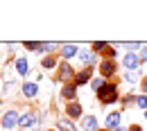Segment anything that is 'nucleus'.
<instances>
[{
    "label": "nucleus",
    "instance_id": "1",
    "mask_svg": "<svg viewBox=\"0 0 147 131\" xmlns=\"http://www.w3.org/2000/svg\"><path fill=\"white\" fill-rule=\"evenodd\" d=\"M97 97H100V102H102V104H113V102L118 99V86L107 84L104 88H100V91H97Z\"/></svg>",
    "mask_w": 147,
    "mask_h": 131
},
{
    "label": "nucleus",
    "instance_id": "2",
    "mask_svg": "<svg viewBox=\"0 0 147 131\" xmlns=\"http://www.w3.org/2000/svg\"><path fill=\"white\" fill-rule=\"evenodd\" d=\"M0 124L5 127V129H14L16 124H20V115L16 111H7L2 115V120H0Z\"/></svg>",
    "mask_w": 147,
    "mask_h": 131
},
{
    "label": "nucleus",
    "instance_id": "3",
    "mask_svg": "<svg viewBox=\"0 0 147 131\" xmlns=\"http://www.w3.org/2000/svg\"><path fill=\"white\" fill-rule=\"evenodd\" d=\"M122 63H125V68H127L129 73H134V70L138 68V63H140V56L136 54V52H129V54H125Z\"/></svg>",
    "mask_w": 147,
    "mask_h": 131
},
{
    "label": "nucleus",
    "instance_id": "4",
    "mask_svg": "<svg viewBox=\"0 0 147 131\" xmlns=\"http://www.w3.org/2000/svg\"><path fill=\"white\" fill-rule=\"evenodd\" d=\"M82 129L84 131H97V118L95 115H84L82 118Z\"/></svg>",
    "mask_w": 147,
    "mask_h": 131
},
{
    "label": "nucleus",
    "instance_id": "5",
    "mask_svg": "<svg viewBox=\"0 0 147 131\" xmlns=\"http://www.w3.org/2000/svg\"><path fill=\"white\" fill-rule=\"evenodd\" d=\"M107 129L109 131L120 129V113H109V115H107Z\"/></svg>",
    "mask_w": 147,
    "mask_h": 131
},
{
    "label": "nucleus",
    "instance_id": "6",
    "mask_svg": "<svg viewBox=\"0 0 147 131\" xmlns=\"http://www.w3.org/2000/svg\"><path fill=\"white\" fill-rule=\"evenodd\" d=\"M75 54H79L77 45H73V43H66V45H61V56H63V59H73Z\"/></svg>",
    "mask_w": 147,
    "mask_h": 131
},
{
    "label": "nucleus",
    "instance_id": "7",
    "mask_svg": "<svg viewBox=\"0 0 147 131\" xmlns=\"http://www.w3.org/2000/svg\"><path fill=\"white\" fill-rule=\"evenodd\" d=\"M100 70H102V75H104V77H111L113 73H115V63H113L111 59H107V61H102Z\"/></svg>",
    "mask_w": 147,
    "mask_h": 131
},
{
    "label": "nucleus",
    "instance_id": "8",
    "mask_svg": "<svg viewBox=\"0 0 147 131\" xmlns=\"http://www.w3.org/2000/svg\"><path fill=\"white\" fill-rule=\"evenodd\" d=\"M79 59H82L84 63H95V61H97V54L91 52V50H79Z\"/></svg>",
    "mask_w": 147,
    "mask_h": 131
},
{
    "label": "nucleus",
    "instance_id": "9",
    "mask_svg": "<svg viewBox=\"0 0 147 131\" xmlns=\"http://www.w3.org/2000/svg\"><path fill=\"white\" fill-rule=\"evenodd\" d=\"M34 122H36V115H34V113H25V115L20 118V127H23V129H30Z\"/></svg>",
    "mask_w": 147,
    "mask_h": 131
},
{
    "label": "nucleus",
    "instance_id": "10",
    "mask_svg": "<svg viewBox=\"0 0 147 131\" xmlns=\"http://www.w3.org/2000/svg\"><path fill=\"white\" fill-rule=\"evenodd\" d=\"M16 70H18V75H27L30 73V63L25 59H16Z\"/></svg>",
    "mask_w": 147,
    "mask_h": 131
},
{
    "label": "nucleus",
    "instance_id": "11",
    "mask_svg": "<svg viewBox=\"0 0 147 131\" xmlns=\"http://www.w3.org/2000/svg\"><path fill=\"white\" fill-rule=\"evenodd\" d=\"M36 93H38L36 84H25V86H23V95H25V97H34Z\"/></svg>",
    "mask_w": 147,
    "mask_h": 131
},
{
    "label": "nucleus",
    "instance_id": "12",
    "mask_svg": "<svg viewBox=\"0 0 147 131\" xmlns=\"http://www.w3.org/2000/svg\"><path fill=\"white\" fill-rule=\"evenodd\" d=\"M66 111H68V115H70V118H79V115H82V106H79V104H68V106H66Z\"/></svg>",
    "mask_w": 147,
    "mask_h": 131
},
{
    "label": "nucleus",
    "instance_id": "13",
    "mask_svg": "<svg viewBox=\"0 0 147 131\" xmlns=\"http://www.w3.org/2000/svg\"><path fill=\"white\" fill-rule=\"evenodd\" d=\"M59 77H61V79H70V77H73V68H70L68 63H61V68H59Z\"/></svg>",
    "mask_w": 147,
    "mask_h": 131
},
{
    "label": "nucleus",
    "instance_id": "14",
    "mask_svg": "<svg viewBox=\"0 0 147 131\" xmlns=\"http://www.w3.org/2000/svg\"><path fill=\"white\" fill-rule=\"evenodd\" d=\"M75 95H77L75 86H66V88L61 91V97H66V99H75Z\"/></svg>",
    "mask_w": 147,
    "mask_h": 131
},
{
    "label": "nucleus",
    "instance_id": "15",
    "mask_svg": "<svg viewBox=\"0 0 147 131\" xmlns=\"http://www.w3.org/2000/svg\"><path fill=\"white\" fill-rule=\"evenodd\" d=\"M107 84H104V79L102 77H95V79H91V88L93 91H100V88H104Z\"/></svg>",
    "mask_w": 147,
    "mask_h": 131
},
{
    "label": "nucleus",
    "instance_id": "16",
    "mask_svg": "<svg viewBox=\"0 0 147 131\" xmlns=\"http://www.w3.org/2000/svg\"><path fill=\"white\" fill-rule=\"evenodd\" d=\"M91 79V70H82L79 75H77V84H84V81H88Z\"/></svg>",
    "mask_w": 147,
    "mask_h": 131
},
{
    "label": "nucleus",
    "instance_id": "17",
    "mask_svg": "<svg viewBox=\"0 0 147 131\" xmlns=\"http://www.w3.org/2000/svg\"><path fill=\"white\" fill-rule=\"evenodd\" d=\"M59 129H63V131H75V127L70 124V120H61V122H59Z\"/></svg>",
    "mask_w": 147,
    "mask_h": 131
},
{
    "label": "nucleus",
    "instance_id": "18",
    "mask_svg": "<svg viewBox=\"0 0 147 131\" xmlns=\"http://www.w3.org/2000/svg\"><path fill=\"white\" fill-rule=\"evenodd\" d=\"M136 104H138L140 109H145V111H147V95H138V97H136Z\"/></svg>",
    "mask_w": 147,
    "mask_h": 131
},
{
    "label": "nucleus",
    "instance_id": "19",
    "mask_svg": "<svg viewBox=\"0 0 147 131\" xmlns=\"http://www.w3.org/2000/svg\"><path fill=\"white\" fill-rule=\"evenodd\" d=\"M111 45L109 43H104V41H97V43H93V50H95V52H97V50H109Z\"/></svg>",
    "mask_w": 147,
    "mask_h": 131
},
{
    "label": "nucleus",
    "instance_id": "20",
    "mask_svg": "<svg viewBox=\"0 0 147 131\" xmlns=\"http://www.w3.org/2000/svg\"><path fill=\"white\" fill-rule=\"evenodd\" d=\"M43 66H45V68H55L57 61L52 59V56H45V59H43Z\"/></svg>",
    "mask_w": 147,
    "mask_h": 131
},
{
    "label": "nucleus",
    "instance_id": "21",
    "mask_svg": "<svg viewBox=\"0 0 147 131\" xmlns=\"http://www.w3.org/2000/svg\"><path fill=\"white\" fill-rule=\"evenodd\" d=\"M57 48V43H43L41 45V52H48V50H55Z\"/></svg>",
    "mask_w": 147,
    "mask_h": 131
},
{
    "label": "nucleus",
    "instance_id": "22",
    "mask_svg": "<svg viewBox=\"0 0 147 131\" xmlns=\"http://www.w3.org/2000/svg\"><path fill=\"white\" fill-rule=\"evenodd\" d=\"M125 79H127V81H136V79H138V73H136V70H134V73H129V70H127Z\"/></svg>",
    "mask_w": 147,
    "mask_h": 131
},
{
    "label": "nucleus",
    "instance_id": "23",
    "mask_svg": "<svg viewBox=\"0 0 147 131\" xmlns=\"http://www.w3.org/2000/svg\"><path fill=\"white\" fill-rule=\"evenodd\" d=\"M41 45H43V43H25L27 50H41Z\"/></svg>",
    "mask_w": 147,
    "mask_h": 131
},
{
    "label": "nucleus",
    "instance_id": "24",
    "mask_svg": "<svg viewBox=\"0 0 147 131\" xmlns=\"http://www.w3.org/2000/svg\"><path fill=\"white\" fill-rule=\"evenodd\" d=\"M125 48H129V50H138L140 43H125Z\"/></svg>",
    "mask_w": 147,
    "mask_h": 131
},
{
    "label": "nucleus",
    "instance_id": "25",
    "mask_svg": "<svg viewBox=\"0 0 147 131\" xmlns=\"http://www.w3.org/2000/svg\"><path fill=\"white\" fill-rule=\"evenodd\" d=\"M140 61H147V45H143V52H140Z\"/></svg>",
    "mask_w": 147,
    "mask_h": 131
},
{
    "label": "nucleus",
    "instance_id": "26",
    "mask_svg": "<svg viewBox=\"0 0 147 131\" xmlns=\"http://www.w3.org/2000/svg\"><path fill=\"white\" fill-rule=\"evenodd\" d=\"M129 131H140V127H131V129H129Z\"/></svg>",
    "mask_w": 147,
    "mask_h": 131
},
{
    "label": "nucleus",
    "instance_id": "27",
    "mask_svg": "<svg viewBox=\"0 0 147 131\" xmlns=\"http://www.w3.org/2000/svg\"><path fill=\"white\" fill-rule=\"evenodd\" d=\"M143 91H145V93H147V81H145V84H143Z\"/></svg>",
    "mask_w": 147,
    "mask_h": 131
},
{
    "label": "nucleus",
    "instance_id": "28",
    "mask_svg": "<svg viewBox=\"0 0 147 131\" xmlns=\"http://www.w3.org/2000/svg\"><path fill=\"white\" fill-rule=\"evenodd\" d=\"M118 131H125V129H122V127H120V129H118Z\"/></svg>",
    "mask_w": 147,
    "mask_h": 131
},
{
    "label": "nucleus",
    "instance_id": "29",
    "mask_svg": "<svg viewBox=\"0 0 147 131\" xmlns=\"http://www.w3.org/2000/svg\"><path fill=\"white\" fill-rule=\"evenodd\" d=\"M145 118H147V111H145Z\"/></svg>",
    "mask_w": 147,
    "mask_h": 131
}]
</instances>
